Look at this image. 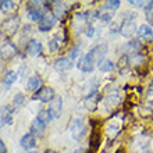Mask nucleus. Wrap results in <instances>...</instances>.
<instances>
[{
  "instance_id": "nucleus-29",
  "label": "nucleus",
  "mask_w": 153,
  "mask_h": 153,
  "mask_svg": "<svg viewBox=\"0 0 153 153\" xmlns=\"http://www.w3.org/2000/svg\"><path fill=\"white\" fill-rule=\"evenodd\" d=\"M95 32H96V29H95V27L92 24H88L85 27V35L88 38H93L95 36Z\"/></svg>"
},
{
  "instance_id": "nucleus-30",
  "label": "nucleus",
  "mask_w": 153,
  "mask_h": 153,
  "mask_svg": "<svg viewBox=\"0 0 153 153\" xmlns=\"http://www.w3.org/2000/svg\"><path fill=\"white\" fill-rule=\"evenodd\" d=\"M131 6H134V7H145L146 3L145 1H137V0H129L128 1Z\"/></svg>"
},
{
  "instance_id": "nucleus-2",
  "label": "nucleus",
  "mask_w": 153,
  "mask_h": 153,
  "mask_svg": "<svg viewBox=\"0 0 153 153\" xmlns=\"http://www.w3.org/2000/svg\"><path fill=\"white\" fill-rule=\"evenodd\" d=\"M21 27V17L18 14H10L4 18V21L0 24V32L4 38H11Z\"/></svg>"
},
{
  "instance_id": "nucleus-33",
  "label": "nucleus",
  "mask_w": 153,
  "mask_h": 153,
  "mask_svg": "<svg viewBox=\"0 0 153 153\" xmlns=\"http://www.w3.org/2000/svg\"><path fill=\"white\" fill-rule=\"evenodd\" d=\"M27 153H40V152H38V150H29V152H27Z\"/></svg>"
},
{
  "instance_id": "nucleus-16",
  "label": "nucleus",
  "mask_w": 153,
  "mask_h": 153,
  "mask_svg": "<svg viewBox=\"0 0 153 153\" xmlns=\"http://www.w3.org/2000/svg\"><path fill=\"white\" fill-rule=\"evenodd\" d=\"M18 78V74L14 71V70H7L6 73H4L3 78H1V85H3L4 91H8V89L13 86V84L17 81Z\"/></svg>"
},
{
  "instance_id": "nucleus-19",
  "label": "nucleus",
  "mask_w": 153,
  "mask_h": 153,
  "mask_svg": "<svg viewBox=\"0 0 153 153\" xmlns=\"http://www.w3.org/2000/svg\"><path fill=\"white\" fill-rule=\"evenodd\" d=\"M120 103V93L117 91H113V92H109V95L106 96V100H105V105L106 106H116Z\"/></svg>"
},
{
  "instance_id": "nucleus-4",
  "label": "nucleus",
  "mask_w": 153,
  "mask_h": 153,
  "mask_svg": "<svg viewBox=\"0 0 153 153\" xmlns=\"http://www.w3.org/2000/svg\"><path fill=\"white\" fill-rule=\"evenodd\" d=\"M70 131H71V135L75 141H81V139H84L86 132H88V127L85 124L84 118H81V117H75L73 118L71 121V124H70Z\"/></svg>"
},
{
  "instance_id": "nucleus-9",
  "label": "nucleus",
  "mask_w": 153,
  "mask_h": 153,
  "mask_svg": "<svg viewBox=\"0 0 153 153\" xmlns=\"http://www.w3.org/2000/svg\"><path fill=\"white\" fill-rule=\"evenodd\" d=\"M56 21H57V17L54 16V13L53 11L46 13V14L42 17V20L39 21V28L38 29H39L40 32H49L50 29H53Z\"/></svg>"
},
{
  "instance_id": "nucleus-27",
  "label": "nucleus",
  "mask_w": 153,
  "mask_h": 153,
  "mask_svg": "<svg viewBox=\"0 0 153 153\" xmlns=\"http://www.w3.org/2000/svg\"><path fill=\"white\" fill-rule=\"evenodd\" d=\"M100 21H103L105 24H109L110 21H111V18H113V13H109V11H105L100 14Z\"/></svg>"
},
{
  "instance_id": "nucleus-17",
  "label": "nucleus",
  "mask_w": 153,
  "mask_h": 153,
  "mask_svg": "<svg viewBox=\"0 0 153 153\" xmlns=\"http://www.w3.org/2000/svg\"><path fill=\"white\" fill-rule=\"evenodd\" d=\"M17 8H18L17 1H8V0H1L0 1V11L6 13V14H14Z\"/></svg>"
},
{
  "instance_id": "nucleus-21",
  "label": "nucleus",
  "mask_w": 153,
  "mask_h": 153,
  "mask_svg": "<svg viewBox=\"0 0 153 153\" xmlns=\"http://www.w3.org/2000/svg\"><path fill=\"white\" fill-rule=\"evenodd\" d=\"M143 13H145V18L148 21V25H153V1H148L146 6L143 7Z\"/></svg>"
},
{
  "instance_id": "nucleus-22",
  "label": "nucleus",
  "mask_w": 153,
  "mask_h": 153,
  "mask_svg": "<svg viewBox=\"0 0 153 153\" xmlns=\"http://www.w3.org/2000/svg\"><path fill=\"white\" fill-rule=\"evenodd\" d=\"M120 6H121V1H118V0H111V1H106V3L102 6V10L113 13V11H116V10H118Z\"/></svg>"
},
{
  "instance_id": "nucleus-15",
  "label": "nucleus",
  "mask_w": 153,
  "mask_h": 153,
  "mask_svg": "<svg viewBox=\"0 0 153 153\" xmlns=\"http://www.w3.org/2000/svg\"><path fill=\"white\" fill-rule=\"evenodd\" d=\"M43 86V79L40 78L38 74H33L28 78V82H27V89H28L29 92L32 93H36L40 88Z\"/></svg>"
},
{
  "instance_id": "nucleus-32",
  "label": "nucleus",
  "mask_w": 153,
  "mask_h": 153,
  "mask_svg": "<svg viewBox=\"0 0 153 153\" xmlns=\"http://www.w3.org/2000/svg\"><path fill=\"white\" fill-rule=\"evenodd\" d=\"M45 153H59V152H56V150H53V149H48Z\"/></svg>"
},
{
  "instance_id": "nucleus-3",
  "label": "nucleus",
  "mask_w": 153,
  "mask_h": 153,
  "mask_svg": "<svg viewBox=\"0 0 153 153\" xmlns=\"http://www.w3.org/2000/svg\"><path fill=\"white\" fill-rule=\"evenodd\" d=\"M49 123H50V117L48 114V110H40L36 114V117L33 118L29 132L32 134L35 138H40L46 131V127H48Z\"/></svg>"
},
{
  "instance_id": "nucleus-18",
  "label": "nucleus",
  "mask_w": 153,
  "mask_h": 153,
  "mask_svg": "<svg viewBox=\"0 0 153 153\" xmlns=\"http://www.w3.org/2000/svg\"><path fill=\"white\" fill-rule=\"evenodd\" d=\"M24 103H25V96H24V93H21V92H18V93H16L14 95V97H13V102H11V109H13V111H17L18 109H21L22 106H24Z\"/></svg>"
},
{
  "instance_id": "nucleus-5",
  "label": "nucleus",
  "mask_w": 153,
  "mask_h": 153,
  "mask_svg": "<svg viewBox=\"0 0 153 153\" xmlns=\"http://www.w3.org/2000/svg\"><path fill=\"white\" fill-rule=\"evenodd\" d=\"M95 67H96V61H95L91 52H88L84 56H81L76 60V68L79 70V71H82V73H86V74L93 73Z\"/></svg>"
},
{
  "instance_id": "nucleus-11",
  "label": "nucleus",
  "mask_w": 153,
  "mask_h": 153,
  "mask_svg": "<svg viewBox=\"0 0 153 153\" xmlns=\"http://www.w3.org/2000/svg\"><path fill=\"white\" fill-rule=\"evenodd\" d=\"M137 35L139 42H152L153 40V31L150 28V25L148 24L139 25L137 29Z\"/></svg>"
},
{
  "instance_id": "nucleus-10",
  "label": "nucleus",
  "mask_w": 153,
  "mask_h": 153,
  "mask_svg": "<svg viewBox=\"0 0 153 153\" xmlns=\"http://www.w3.org/2000/svg\"><path fill=\"white\" fill-rule=\"evenodd\" d=\"M42 50H43V46H42V43H40L38 39H29L28 42H27V45H25V52L28 53V56L31 57H35V56H39L40 53H42Z\"/></svg>"
},
{
  "instance_id": "nucleus-1",
  "label": "nucleus",
  "mask_w": 153,
  "mask_h": 153,
  "mask_svg": "<svg viewBox=\"0 0 153 153\" xmlns=\"http://www.w3.org/2000/svg\"><path fill=\"white\" fill-rule=\"evenodd\" d=\"M137 14L135 13H125V16H123V20H121V24L118 27V33H120L123 38L125 39H131L132 35L137 32Z\"/></svg>"
},
{
  "instance_id": "nucleus-26",
  "label": "nucleus",
  "mask_w": 153,
  "mask_h": 153,
  "mask_svg": "<svg viewBox=\"0 0 153 153\" xmlns=\"http://www.w3.org/2000/svg\"><path fill=\"white\" fill-rule=\"evenodd\" d=\"M32 32H33V29L31 25H24V27H21V36L22 38H29V39H32Z\"/></svg>"
},
{
  "instance_id": "nucleus-13",
  "label": "nucleus",
  "mask_w": 153,
  "mask_h": 153,
  "mask_svg": "<svg viewBox=\"0 0 153 153\" xmlns=\"http://www.w3.org/2000/svg\"><path fill=\"white\" fill-rule=\"evenodd\" d=\"M74 67V61L70 59L68 56L60 57L59 60H56L54 63V68L59 71V73H65V71H70V70Z\"/></svg>"
},
{
  "instance_id": "nucleus-8",
  "label": "nucleus",
  "mask_w": 153,
  "mask_h": 153,
  "mask_svg": "<svg viewBox=\"0 0 153 153\" xmlns=\"http://www.w3.org/2000/svg\"><path fill=\"white\" fill-rule=\"evenodd\" d=\"M46 110H48V114L50 117V121H53L54 118H60L61 110H63V99L60 96H56L54 100L50 102V105Z\"/></svg>"
},
{
  "instance_id": "nucleus-24",
  "label": "nucleus",
  "mask_w": 153,
  "mask_h": 153,
  "mask_svg": "<svg viewBox=\"0 0 153 153\" xmlns=\"http://www.w3.org/2000/svg\"><path fill=\"white\" fill-rule=\"evenodd\" d=\"M60 45H61V42L59 40V38L54 35V36L50 38V40H49L48 48H49V50H50L52 53H54V52H57V50L60 49Z\"/></svg>"
},
{
  "instance_id": "nucleus-12",
  "label": "nucleus",
  "mask_w": 153,
  "mask_h": 153,
  "mask_svg": "<svg viewBox=\"0 0 153 153\" xmlns=\"http://www.w3.org/2000/svg\"><path fill=\"white\" fill-rule=\"evenodd\" d=\"M141 48H142V45L138 39H129L125 45H123L121 52L125 53V54H128V56H131V54H135V53L141 52Z\"/></svg>"
},
{
  "instance_id": "nucleus-7",
  "label": "nucleus",
  "mask_w": 153,
  "mask_h": 153,
  "mask_svg": "<svg viewBox=\"0 0 153 153\" xmlns=\"http://www.w3.org/2000/svg\"><path fill=\"white\" fill-rule=\"evenodd\" d=\"M18 54V49L17 46L13 42L7 40V42H4L1 46H0V59L3 61H8L14 59V57Z\"/></svg>"
},
{
  "instance_id": "nucleus-6",
  "label": "nucleus",
  "mask_w": 153,
  "mask_h": 153,
  "mask_svg": "<svg viewBox=\"0 0 153 153\" xmlns=\"http://www.w3.org/2000/svg\"><path fill=\"white\" fill-rule=\"evenodd\" d=\"M54 97H56L54 89L50 86H42L36 93H33L32 100H39L40 103H50L54 100Z\"/></svg>"
},
{
  "instance_id": "nucleus-23",
  "label": "nucleus",
  "mask_w": 153,
  "mask_h": 153,
  "mask_svg": "<svg viewBox=\"0 0 153 153\" xmlns=\"http://www.w3.org/2000/svg\"><path fill=\"white\" fill-rule=\"evenodd\" d=\"M97 67H99V70L102 73H111L114 70V63L111 60H109V59H105Z\"/></svg>"
},
{
  "instance_id": "nucleus-25",
  "label": "nucleus",
  "mask_w": 153,
  "mask_h": 153,
  "mask_svg": "<svg viewBox=\"0 0 153 153\" xmlns=\"http://www.w3.org/2000/svg\"><path fill=\"white\" fill-rule=\"evenodd\" d=\"M145 103L148 106H153V82L149 85V88H148V91H146Z\"/></svg>"
},
{
  "instance_id": "nucleus-31",
  "label": "nucleus",
  "mask_w": 153,
  "mask_h": 153,
  "mask_svg": "<svg viewBox=\"0 0 153 153\" xmlns=\"http://www.w3.org/2000/svg\"><path fill=\"white\" fill-rule=\"evenodd\" d=\"M0 153H7V148H6V145H4V142L1 138H0Z\"/></svg>"
},
{
  "instance_id": "nucleus-20",
  "label": "nucleus",
  "mask_w": 153,
  "mask_h": 153,
  "mask_svg": "<svg viewBox=\"0 0 153 153\" xmlns=\"http://www.w3.org/2000/svg\"><path fill=\"white\" fill-rule=\"evenodd\" d=\"M100 145V134L97 132L96 129H93L92 134H91V139H89V146H91V149L96 150Z\"/></svg>"
},
{
  "instance_id": "nucleus-28",
  "label": "nucleus",
  "mask_w": 153,
  "mask_h": 153,
  "mask_svg": "<svg viewBox=\"0 0 153 153\" xmlns=\"http://www.w3.org/2000/svg\"><path fill=\"white\" fill-rule=\"evenodd\" d=\"M70 59H71V60H78V59H79L81 57V49L78 48V46H75V48L73 49V50H71V53H70Z\"/></svg>"
},
{
  "instance_id": "nucleus-14",
  "label": "nucleus",
  "mask_w": 153,
  "mask_h": 153,
  "mask_svg": "<svg viewBox=\"0 0 153 153\" xmlns=\"http://www.w3.org/2000/svg\"><path fill=\"white\" fill-rule=\"evenodd\" d=\"M20 145H21V148H22L24 150L29 152V150H32L33 148L36 146V138L33 137L31 132H27V134H24V135L21 137Z\"/></svg>"
}]
</instances>
